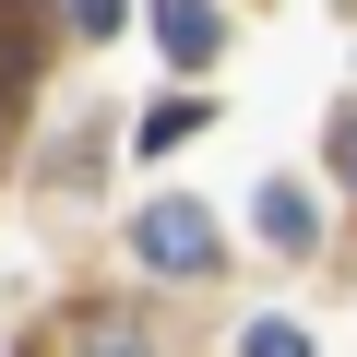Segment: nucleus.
Returning a JSON list of instances; mask_svg holds the SVG:
<instances>
[{
    "instance_id": "nucleus-3",
    "label": "nucleus",
    "mask_w": 357,
    "mask_h": 357,
    "mask_svg": "<svg viewBox=\"0 0 357 357\" xmlns=\"http://www.w3.org/2000/svg\"><path fill=\"white\" fill-rule=\"evenodd\" d=\"M155 36H167V60H215V13H203V0H155Z\"/></svg>"
},
{
    "instance_id": "nucleus-6",
    "label": "nucleus",
    "mask_w": 357,
    "mask_h": 357,
    "mask_svg": "<svg viewBox=\"0 0 357 357\" xmlns=\"http://www.w3.org/2000/svg\"><path fill=\"white\" fill-rule=\"evenodd\" d=\"M333 155H345V178H357V107H345V119H333Z\"/></svg>"
},
{
    "instance_id": "nucleus-1",
    "label": "nucleus",
    "mask_w": 357,
    "mask_h": 357,
    "mask_svg": "<svg viewBox=\"0 0 357 357\" xmlns=\"http://www.w3.org/2000/svg\"><path fill=\"white\" fill-rule=\"evenodd\" d=\"M48 60H60V13L48 0H0V167H13V143H24V107H36Z\"/></svg>"
},
{
    "instance_id": "nucleus-5",
    "label": "nucleus",
    "mask_w": 357,
    "mask_h": 357,
    "mask_svg": "<svg viewBox=\"0 0 357 357\" xmlns=\"http://www.w3.org/2000/svg\"><path fill=\"white\" fill-rule=\"evenodd\" d=\"M238 357H310V345H298L286 321H250V345H238Z\"/></svg>"
},
{
    "instance_id": "nucleus-2",
    "label": "nucleus",
    "mask_w": 357,
    "mask_h": 357,
    "mask_svg": "<svg viewBox=\"0 0 357 357\" xmlns=\"http://www.w3.org/2000/svg\"><path fill=\"white\" fill-rule=\"evenodd\" d=\"M143 262L155 274H215V215L203 203H155L143 215Z\"/></svg>"
},
{
    "instance_id": "nucleus-4",
    "label": "nucleus",
    "mask_w": 357,
    "mask_h": 357,
    "mask_svg": "<svg viewBox=\"0 0 357 357\" xmlns=\"http://www.w3.org/2000/svg\"><path fill=\"white\" fill-rule=\"evenodd\" d=\"M262 227H274L286 250H310V203H298V191H262Z\"/></svg>"
}]
</instances>
